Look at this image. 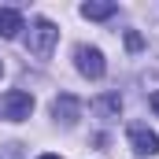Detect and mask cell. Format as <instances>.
<instances>
[{
  "instance_id": "cell-1",
  "label": "cell",
  "mask_w": 159,
  "mask_h": 159,
  "mask_svg": "<svg viewBox=\"0 0 159 159\" xmlns=\"http://www.w3.org/2000/svg\"><path fill=\"white\" fill-rule=\"evenodd\" d=\"M56 44H59V26L48 22V19H37V22L30 26V34H26V52H30L34 59H48Z\"/></svg>"
},
{
  "instance_id": "cell-2",
  "label": "cell",
  "mask_w": 159,
  "mask_h": 159,
  "mask_svg": "<svg viewBox=\"0 0 159 159\" xmlns=\"http://www.w3.org/2000/svg\"><path fill=\"white\" fill-rule=\"evenodd\" d=\"M34 115V96L26 89H7L0 93V119L4 122H26Z\"/></svg>"
},
{
  "instance_id": "cell-3",
  "label": "cell",
  "mask_w": 159,
  "mask_h": 159,
  "mask_svg": "<svg viewBox=\"0 0 159 159\" xmlns=\"http://www.w3.org/2000/svg\"><path fill=\"white\" fill-rule=\"evenodd\" d=\"M74 67H78L81 78H89V81L104 78V70H107L104 52H100V48H93V44H78V48H74Z\"/></svg>"
},
{
  "instance_id": "cell-4",
  "label": "cell",
  "mask_w": 159,
  "mask_h": 159,
  "mask_svg": "<svg viewBox=\"0 0 159 159\" xmlns=\"http://www.w3.org/2000/svg\"><path fill=\"white\" fill-rule=\"evenodd\" d=\"M126 137H129V148H133V156H159V133L156 129H148V126H129L126 129Z\"/></svg>"
},
{
  "instance_id": "cell-5",
  "label": "cell",
  "mask_w": 159,
  "mask_h": 159,
  "mask_svg": "<svg viewBox=\"0 0 159 159\" xmlns=\"http://www.w3.org/2000/svg\"><path fill=\"white\" fill-rule=\"evenodd\" d=\"M52 119L63 122V126H74V122L81 119V100L70 96V93H59V96L52 100Z\"/></svg>"
},
{
  "instance_id": "cell-6",
  "label": "cell",
  "mask_w": 159,
  "mask_h": 159,
  "mask_svg": "<svg viewBox=\"0 0 159 159\" xmlns=\"http://www.w3.org/2000/svg\"><path fill=\"white\" fill-rule=\"evenodd\" d=\"M19 30H26V26H22V15H19L15 7H0V37L11 41Z\"/></svg>"
},
{
  "instance_id": "cell-7",
  "label": "cell",
  "mask_w": 159,
  "mask_h": 159,
  "mask_svg": "<svg viewBox=\"0 0 159 159\" xmlns=\"http://www.w3.org/2000/svg\"><path fill=\"white\" fill-rule=\"evenodd\" d=\"M93 111H96L100 119H119V115H122V96H119V93H107V96L93 100Z\"/></svg>"
},
{
  "instance_id": "cell-8",
  "label": "cell",
  "mask_w": 159,
  "mask_h": 159,
  "mask_svg": "<svg viewBox=\"0 0 159 159\" xmlns=\"http://www.w3.org/2000/svg\"><path fill=\"white\" fill-rule=\"evenodd\" d=\"M115 11H119V4H96V0L81 4V15H85V19H93V22H104V19H111Z\"/></svg>"
},
{
  "instance_id": "cell-9",
  "label": "cell",
  "mask_w": 159,
  "mask_h": 159,
  "mask_svg": "<svg viewBox=\"0 0 159 159\" xmlns=\"http://www.w3.org/2000/svg\"><path fill=\"white\" fill-rule=\"evenodd\" d=\"M126 48H129V52H141V48H144V37H141L137 30H129V34H126Z\"/></svg>"
},
{
  "instance_id": "cell-10",
  "label": "cell",
  "mask_w": 159,
  "mask_h": 159,
  "mask_svg": "<svg viewBox=\"0 0 159 159\" xmlns=\"http://www.w3.org/2000/svg\"><path fill=\"white\" fill-rule=\"evenodd\" d=\"M148 104H152V111L159 115V93H152V100H148Z\"/></svg>"
},
{
  "instance_id": "cell-11",
  "label": "cell",
  "mask_w": 159,
  "mask_h": 159,
  "mask_svg": "<svg viewBox=\"0 0 159 159\" xmlns=\"http://www.w3.org/2000/svg\"><path fill=\"white\" fill-rule=\"evenodd\" d=\"M37 159H63V156H52V152H48V156H37Z\"/></svg>"
},
{
  "instance_id": "cell-12",
  "label": "cell",
  "mask_w": 159,
  "mask_h": 159,
  "mask_svg": "<svg viewBox=\"0 0 159 159\" xmlns=\"http://www.w3.org/2000/svg\"><path fill=\"white\" fill-rule=\"evenodd\" d=\"M0 74H4V63H0Z\"/></svg>"
}]
</instances>
